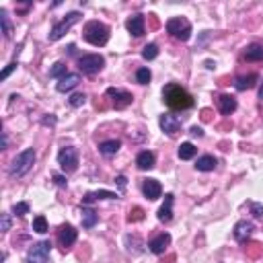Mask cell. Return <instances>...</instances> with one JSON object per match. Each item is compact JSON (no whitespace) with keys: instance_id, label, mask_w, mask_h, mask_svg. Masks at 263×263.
<instances>
[{"instance_id":"6da1fadb","label":"cell","mask_w":263,"mask_h":263,"mask_svg":"<svg viewBox=\"0 0 263 263\" xmlns=\"http://www.w3.org/2000/svg\"><path fill=\"white\" fill-rule=\"evenodd\" d=\"M163 99L173 111H185L193 107V97L177 83H169L163 88Z\"/></svg>"},{"instance_id":"7a4b0ae2","label":"cell","mask_w":263,"mask_h":263,"mask_svg":"<svg viewBox=\"0 0 263 263\" xmlns=\"http://www.w3.org/2000/svg\"><path fill=\"white\" fill-rule=\"evenodd\" d=\"M33 165H35V150H33V148H25L21 154L15 156L13 165L8 169V175L13 179H21L23 175H27L33 169Z\"/></svg>"},{"instance_id":"3957f363","label":"cell","mask_w":263,"mask_h":263,"mask_svg":"<svg viewBox=\"0 0 263 263\" xmlns=\"http://www.w3.org/2000/svg\"><path fill=\"white\" fill-rule=\"evenodd\" d=\"M83 37L90 45H97V48H101V45H105L109 41V27L105 25V23H101V21H88L87 27H85Z\"/></svg>"},{"instance_id":"277c9868","label":"cell","mask_w":263,"mask_h":263,"mask_svg":"<svg viewBox=\"0 0 263 263\" xmlns=\"http://www.w3.org/2000/svg\"><path fill=\"white\" fill-rule=\"evenodd\" d=\"M167 33L179 41H187L191 37V23L183 17H173L167 21Z\"/></svg>"},{"instance_id":"5b68a950","label":"cell","mask_w":263,"mask_h":263,"mask_svg":"<svg viewBox=\"0 0 263 263\" xmlns=\"http://www.w3.org/2000/svg\"><path fill=\"white\" fill-rule=\"evenodd\" d=\"M78 19H81V13H78V10H74V13H68L60 23H56V25L52 27V31H50V41L62 39L66 33L70 31V27L74 25V23H78Z\"/></svg>"},{"instance_id":"8992f818","label":"cell","mask_w":263,"mask_h":263,"mask_svg":"<svg viewBox=\"0 0 263 263\" xmlns=\"http://www.w3.org/2000/svg\"><path fill=\"white\" fill-rule=\"evenodd\" d=\"M58 165L62 167L64 173H72L78 169V150L74 146H64L58 152Z\"/></svg>"},{"instance_id":"52a82bcc","label":"cell","mask_w":263,"mask_h":263,"mask_svg":"<svg viewBox=\"0 0 263 263\" xmlns=\"http://www.w3.org/2000/svg\"><path fill=\"white\" fill-rule=\"evenodd\" d=\"M103 66H105V58L99 54H88L78 58V68H81L83 74H97L103 70Z\"/></svg>"},{"instance_id":"ba28073f","label":"cell","mask_w":263,"mask_h":263,"mask_svg":"<svg viewBox=\"0 0 263 263\" xmlns=\"http://www.w3.org/2000/svg\"><path fill=\"white\" fill-rule=\"evenodd\" d=\"M50 251H52L50 241H41L37 245H33L27 253V263H48Z\"/></svg>"},{"instance_id":"9c48e42d","label":"cell","mask_w":263,"mask_h":263,"mask_svg":"<svg viewBox=\"0 0 263 263\" xmlns=\"http://www.w3.org/2000/svg\"><path fill=\"white\" fill-rule=\"evenodd\" d=\"M107 97H111V99H113V105H116V109H123V107H128V105H132V101H134V97L128 93V90L113 88V87H109V88H107Z\"/></svg>"},{"instance_id":"30bf717a","label":"cell","mask_w":263,"mask_h":263,"mask_svg":"<svg viewBox=\"0 0 263 263\" xmlns=\"http://www.w3.org/2000/svg\"><path fill=\"white\" fill-rule=\"evenodd\" d=\"M158 123H161V130L169 136H175L181 130V119L175 117L173 113H163V116L158 117Z\"/></svg>"},{"instance_id":"8fae6325","label":"cell","mask_w":263,"mask_h":263,"mask_svg":"<svg viewBox=\"0 0 263 263\" xmlns=\"http://www.w3.org/2000/svg\"><path fill=\"white\" fill-rule=\"evenodd\" d=\"M255 231V226L253 222H249V220H241V222H236L234 224V231H233V236H234V241L236 243H245L247 238L253 234Z\"/></svg>"},{"instance_id":"7c38bea8","label":"cell","mask_w":263,"mask_h":263,"mask_svg":"<svg viewBox=\"0 0 263 263\" xmlns=\"http://www.w3.org/2000/svg\"><path fill=\"white\" fill-rule=\"evenodd\" d=\"M58 241H60V245L64 247V251L70 249V247L76 243V228H74L72 224H64V226L60 228V233H58Z\"/></svg>"},{"instance_id":"4fadbf2b","label":"cell","mask_w":263,"mask_h":263,"mask_svg":"<svg viewBox=\"0 0 263 263\" xmlns=\"http://www.w3.org/2000/svg\"><path fill=\"white\" fill-rule=\"evenodd\" d=\"M142 191H144V196L148 200H158L163 196V185L156 179H146L142 183Z\"/></svg>"},{"instance_id":"5bb4252c","label":"cell","mask_w":263,"mask_h":263,"mask_svg":"<svg viewBox=\"0 0 263 263\" xmlns=\"http://www.w3.org/2000/svg\"><path fill=\"white\" fill-rule=\"evenodd\" d=\"M78 83H81V76L74 74V72H68L64 78H60V81H58L56 88H58V93H70L72 88L78 87Z\"/></svg>"},{"instance_id":"9a60e30c","label":"cell","mask_w":263,"mask_h":263,"mask_svg":"<svg viewBox=\"0 0 263 263\" xmlns=\"http://www.w3.org/2000/svg\"><path fill=\"white\" fill-rule=\"evenodd\" d=\"M116 198H117V193L107 191V189L88 191V193H85V198H83V205H90V204L97 202V200H116Z\"/></svg>"},{"instance_id":"2e32d148","label":"cell","mask_w":263,"mask_h":263,"mask_svg":"<svg viewBox=\"0 0 263 263\" xmlns=\"http://www.w3.org/2000/svg\"><path fill=\"white\" fill-rule=\"evenodd\" d=\"M154 165H156V156L150 150H142L136 156V167L140 171H150V169H154Z\"/></svg>"},{"instance_id":"e0dca14e","label":"cell","mask_w":263,"mask_h":263,"mask_svg":"<svg viewBox=\"0 0 263 263\" xmlns=\"http://www.w3.org/2000/svg\"><path fill=\"white\" fill-rule=\"evenodd\" d=\"M169 243H171V234L169 233H163V234H158L156 238H152L150 245H148V249H150L154 255H163L165 249L169 247Z\"/></svg>"},{"instance_id":"ac0fdd59","label":"cell","mask_w":263,"mask_h":263,"mask_svg":"<svg viewBox=\"0 0 263 263\" xmlns=\"http://www.w3.org/2000/svg\"><path fill=\"white\" fill-rule=\"evenodd\" d=\"M125 27H128V31L132 33L134 37H142L144 35V15L130 17L128 23H125Z\"/></svg>"},{"instance_id":"d6986e66","label":"cell","mask_w":263,"mask_h":263,"mask_svg":"<svg viewBox=\"0 0 263 263\" xmlns=\"http://www.w3.org/2000/svg\"><path fill=\"white\" fill-rule=\"evenodd\" d=\"M173 200H175L173 193H167L165 196V204L158 210V220L161 222H171V218H173Z\"/></svg>"},{"instance_id":"ffe728a7","label":"cell","mask_w":263,"mask_h":263,"mask_svg":"<svg viewBox=\"0 0 263 263\" xmlns=\"http://www.w3.org/2000/svg\"><path fill=\"white\" fill-rule=\"evenodd\" d=\"M218 109L222 116H231V113L236 109V99L231 95H220L218 97Z\"/></svg>"},{"instance_id":"44dd1931","label":"cell","mask_w":263,"mask_h":263,"mask_svg":"<svg viewBox=\"0 0 263 263\" xmlns=\"http://www.w3.org/2000/svg\"><path fill=\"white\" fill-rule=\"evenodd\" d=\"M259 81V76L257 74H247V76H238L236 81H234V88L236 90H249V88H253L255 87V83Z\"/></svg>"},{"instance_id":"7402d4cb","label":"cell","mask_w":263,"mask_h":263,"mask_svg":"<svg viewBox=\"0 0 263 263\" xmlns=\"http://www.w3.org/2000/svg\"><path fill=\"white\" fill-rule=\"evenodd\" d=\"M216 165H218V161L212 156V154H204V156H200L198 161H196V169L198 171H202V173H208V171H214L216 169Z\"/></svg>"},{"instance_id":"603a6c76","label":"cell","mask_w":263,"mask_h":263,"mask_svg":"<svg viewBox=\"0 0 263 263\" xmlns=\"http://www.w3.org/2000/svg\"><path fill=\"white\" fill-rule=\"evenodd\" d=\"M121 148V140H105L99 144V152L103 156H113Z\"/></svg>"},{"instance_id":"cb8c5ba5","label":"cell","mask_w":263,"mask_h":263,"mask_svg":"<svg viewBox=\"0 0 263 263\" xmlns=\"http://www.w3.org/2000/svg\"><path fill=\"white\" fill-rule=\"evenodd\" d=\"M245 60L247 62H263V45L253 43L245 50Z\"/></svg>"},{"instance_id":"d4e9b609","label":"cell","mask_w":263,"mask_h":263,"mask_svg":"<svg viewBox=\"0 0 263 263\" xmlns=\"http://www.w3.org/2000/svg\"><path fill=\"white\" fill-rule=\"evenodd\" d=\"M196 152H198V148L193 146L191 142H183L179 146V158L181 161H191V158L196 156Z\"/></svg>"},{"instance_id":"484cf974","label":"cell","mask_w":263,"mask_h":263,"mask_svg":"<svg viewBox=\"0 0 263 263\" xmlns=\"http://www.w3.org/2000/svg\"><path fill=\"white\" fill-rule=\"evenodd\" d=\"M99 222V214L90 208H83V226L85 228H93Z\"/></svg>"},{"instance_id":"4316f807","label":"cell","mask_w":263,"mask_h":263,"mask_svg":"<svg viewBox=\"0 0 263 263\" xmlns=\"http://www.w3.org/2000/svg\"><path fill=\"white\" fill-rule=\"evenodd\" d=\"M0 23H2V33H4V37L10 39V35H13V25H10V19H8L6 8L0 10Z\"/></svg>"},{"instance_id":"83f0119b","label":"cell","mask_w":263,"mask_h":263,"mask_svg":"<svg viewBox=\"0 0 263 263\" xmlns=\"http://www.w3.org/2000/svg\"><path fill=\"white\" fill-rule=\"evenodd\" d=\"M66 74H68V70H66V64L64 62H56L50 68V78H64Z\"/></svg>"},{"instance_id":"f1b7e54d","label":"cell","mask_w":263,"mask_h":263,"mask_svg":"<svg viewBox=\"0 0 263 263\" xmlns=\"http://www.w3.org/2000/svg\"><path fill=\"white\" fill-rule=\"evenodd\" d=\"M156 56H158V45H156V43L144 45V50H142V58H144V60H154Z\"/></svg>"},{"instance_id":"f546056e","label":"cell","mask_w":263,"mask_h":263,"mask_svg":"<svg viewBox=\"0 0 263 263\" xmlns=\"http://www.w3.org/2000/svg\"><path fill=\"white\" fill-rule=\"evenodd\" d=\"M150 78H152V74H150L148 68H138V70H136V83L148 85V83H150Z\"/></svg>"},{"instance_id":"4dcf8cb0","label":"cell","mask_w":263,"mask_h":263,"mask_svg":"<svg viewBox=\"0 0 263 263\" xmlns=\"http://www.w3.org/2000/svg\"><path fill=\"white\" fill-rule=\"evenodd\" d=\"M33 231L39 233V234L48 233V220H45V216H37V218L33 220Z\"/></svg>"},{"instance_id":"1f68e13d","label":"cell","mask_w":263,"mask_h":263,"mask_svg":"<svg viewBox=\"0 0 263 263\" xmlns=\"http://www.w3.org/2000/svg\"><path fill=\"white\" fill-rule=\"evenodd\" d=\"M13 214H15V216H25V214H29V204H27V202L15 204V205H13Z\"/></svg>"},{"instance_id":"d6a6232c","label":"cell","mask_w":263,"mask_h":263,"mask_svg":"<svg viewBox=\"0 0 263 263\" xmlns=\"http://www.w3.org/2000/svg\"><path fill=\"white\" fill-rule=\"evenodd\" d=\"M85 101H87V97H85L83 93H74L70 99H68V103H70L72 107H83V105H85Z\"/></svg>"},{"instance_id":"836d02e7","label":"cell","mask_w":263,"mask_h":263,"mask_svg":"<svg viewBox=\"0 0 263 263\" xmlns=\"http://www.w3.org/2000/svg\"><path fill=\"white\" fill-rule=\"evenodd\" d=\"M17 66H19L17 62H10V64H8L6 68H4V70H2V72H0V81H6V78H8L10 74H13V72L17 70Z\"/></svg>"},{"instance_id":"e575fe53","label":"cell","mask_w":263,"mask_h":263,"mask_svg":"<svg viewBox=\"0 0 263 263\" xmlns=\"http://www.w3.org/2000/svg\"><path fill=\"white\" fill-rule=\"evenodd\" d=\"M249 205H251V214H253L255 218H261V216H263V205L257 204V202H251Z\"/></svg>"},{"instance_id":"d590c367","label":"cell","mask_w":263,"mask_h":263,"mask_svg":"<svg viewBox=\"0 0 263 263\" xmlns=\"http://www.w3.org/2000/svg\"><path fill=\"white\" fill-rule=\"evenodd\" d=\"M142 218H144V212H142L140 208H134V212H130V216H128L130 222H132V220H134V222H136V220H142Z\"/></svg>"},{"instance_id":"8d00e7d4","label":"cell","mask_w":263,"mask_h":263,"mask_svg":"<svg viewBox=\"0 0 263 263\" xmlns=\"http://www.w3.org/2000/svg\"><path fill=\"white\" fill-rule=\"evenodd\" d=\"M52 179H54V183H56L58 187H66V183H68V181H66V177H64V175H58V173H56Z\"/></svg>"},{"instance_id":"74e56055","label":"cell","mask_w":263,"mask_h":263,"mask_svg":"<svg viewBox=\"0 0 263 263\" xmlns=\"http://www.w3.org/2000/svg\"><path fill=\"white\" fill-rule=\"evenodd\" d=\"M6 231H10V214H2V233H6Z\"/></svg>"},{"instance_id":"f35d334b","label":"cell","mask_w":263,"mask_h":263,"mask_svg":"<svg viewBox=\"0 0 263 263\" xmlns=\"http://www.w3.org/2000/svg\"><path fill=\"white\" fill-rule=\"evenodd\" d=\"M116 183H117L121 189H125V183H128V179H125L123 175H117V177H116Z\"/></svg>"},{"instance_id":"ab89813d","label":"cell","mask_w":263,"mask_h":263,"mask_svg":"<svg viewBox=\"0 0 263 263\" xmlns=\"http://www.w3.org/2000/svg\"><path fill=\"white\" fill-rule=\"evenodd\" d=\"M189 134H191V136H198V138H202V136H204V130H202V128H191Z\"/></svg>"},{"instance_id":"60d3db41","label":"cell","mask_w":263,"mask_h":263,"mask_svg":"<svg viewBox=\"0 0 263 263\" xmlns=\"http://www.w3.org/2000/svg\"><path fill=\"white\" fill-rule=\"evenodd\" d=\"M54 123H56V117H54V116H50V117L43 119V125H54Z\"/></svg>"},{"instance_id":"b9f144b4","label":"cell","mask_w":263,"mask_h":263,"mask_svg":"<svg viewBox=\"0 0 263 263\" xmlns=\"http://www.w3.org/2000/svg\"><path fill=\"white\" fill-rule=\"evenodd\" d=\"M6 146H8V136L2 132V148H6Z\"/></svg>"},{"instance_id":"7bdbcfd3","label":"cell","mask_w":263,"mask_h":263,"mask_svg":"<svg viewBox=\"0 0 263 263\" xmlns=\"http://www.w3.org/2000/svg\"><path fill=\"white\" fill-rule=\"evenodd\" d=\"M259 99L263 101V83H261V87H259Z\"/></svg>"}]
</instances>
